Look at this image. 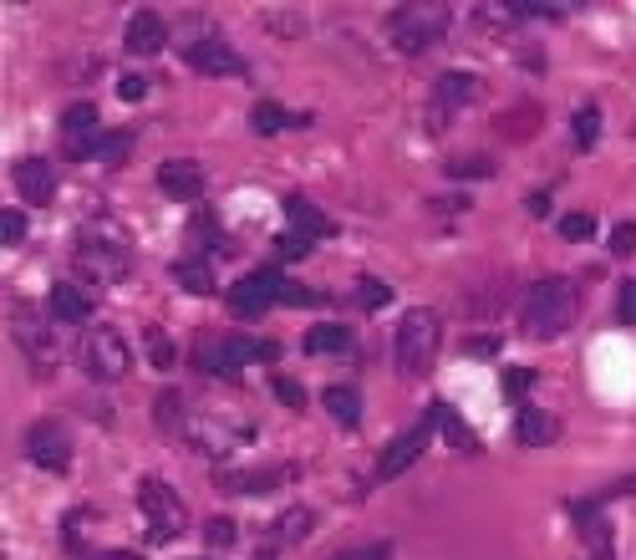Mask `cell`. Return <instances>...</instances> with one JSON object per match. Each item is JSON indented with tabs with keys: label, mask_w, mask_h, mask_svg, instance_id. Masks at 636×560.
Instances as JSON below:
<instances>
[{
	"label": "cell",
	"mask_w": 636,
	"mask_h": 560,
	"mask_svg": "<svg viewBox=\"0 0 636 560\" xmlns=\"http://www.w3.org/2000/svg\"><path fill=\"white\" fill-rule=\"evenodd\" d=\"M15 189H21V200L26 204H52L56 194V174L46 159H21L15 163Z\"/></svg>",
	"instance_id": "2e32d148"
},
{
	"label": "cell",
	"mask_w": 636,
	"mask_h": 560,
	"mask_svg": "<svg viewBox=\"0 0 636 560\" xmlns=\"http://www.w3.org/2000/svg\"><path fill=\"white\" fill-rule=\"evenodd\" d=\"M305 530H311V509H291V515L280 520V535H285V540H301Z\"/></svg>",
	"instance_id": "e575fe53"
},
{
	"label": "cell",
	"mask_w": 636,
	"mask_h": 560,
	"mask_svg": "<svg viewBox=\"0 0 636 560\" xmlns=\"http://www.w3.org/2000/svg\"><path fill=\"white\" fill-rule=\"evenodd\" d=\"M433 443V413L428 418H418L412 428H402L398 439L387 443L382 454H377V469H371V484H392V480H402L418 459H423V449Z\"/></svg>",
	"instance_id": "5b68a950"
},
{
	"label": "cell",
	"mask_w": 636,
	"mask_h": 560,
	"mask_svg": "<svg viewBox=\"0 0 636 560\" xmlns=\"http://www.w3.org/2000/svg\"><path fill=\"white\" fill-rule=\"evenodd\" d=\"M530 214H550V194H530Z\"/></svg>",
	"instance_id": "f6af8a7d"
},
{
	"label": "cell",
	"mask_w": 636,
	"mask_h": 560,
	"mask_svg": "<svg viewBox=\"0 0 636 560\" xmlns=\"http://www.w3.org/2000/svg\"><path fill=\"white\" fill-rule=\"evenodd\" d=\"M62 133H67V143H77L82 133H97V107L93 103H72L67 112H62Z\"/></svg>",
	"instance_id": "d4e9b609"
},
{
	"label": "cell",
	"mask_w": 636,
	"mask_h": 560,
	"mask_svg": "<svg viewBox=\"0 0 636 560\" xmlns=\"http://www.w3.org/2000/svg\"><path fill=\"white\" fill-rule=\"evenodd\" d=\"M596 143H601V107L585 103L581 112H575V148H581V153H591Z\"/></svg>",
	"instance_id": "484cf974"
},
{
	"label": "cell",
	"mask_w": 636,
	"mask_h": 560,
	"mask_svg": "<svg viewBox=\"0 0 636 560\" xmlns=\"http://www.w3.org/2000/svg\"><path fill=\"white\" fill-rule=\"evenodd\" d=\"M280 209H285V219L301 229L305 240H332V235H336V225L316 209V204L305 200V194H285V200H280Z\"/></svg>",
	"instance_id": "e0dca14e"
},
{
	"label": "cell",
	"mask_w": 636,
	"mask_h": 560,
	"mask_svg": "<svg viewBox=\"0 0 636 560\" xmlns=\"http://www.w3.org/2000/svg\"><path fill=\"white\" fill-rule=\"evenodd\" d=\"M77 362L93 383H118V377L128 373L133 352H128L122 332H112V326H93V332H82V342H77Z\"/></svg>",
	"instance_id": "277c9868"
},
{
	"label": "cell",
	"mask_w": 636,
	"mask_h": 560,
	"mask_svg": "<svg viewBox=\"0 0 636 560\" xmlns=\"http://www.w3.org/2000/svg\"><path fill=\"white\" fill-rule=\"evenodd\" d=\"M276 301H285V276H280V270H255V276L229 286V311H235L239 321L266 316Z\"/></svg>",
	"instance_id": "ba28073f"
},
{
	"label": "cell",
	"mask_w": 636,
	"mask_h": 560,
	"mask_svg": "<svg viewBox=\"0 0 636 560\" xmlns=\"http://www.w3.org/2000/svg\"><path fill=\"white\" fill-rule=\"evenodd\" d=\"M291 122H295V112H285V107H280V103H260V107H255V112H250V128H255V133H260V138H270V133H285Z\"/></svg>",
	"instance_id": "cb8c5ba5"
},
{
	"label": "cell",
	"mask_w": 636,
	"mask_h": 560,
	"mask_svg": "<svg viewBox=\"0 0 636 560\" xmlns=\"http://www.w3.org/2000/svg\"><path fill=\"white\" fill-rule=\"evenodd\" d=\"M87 560H143V556H133V550H97V556H87Z\"/></svg>",
	"instance_id": "ee69618b"
},
{
	"label": "cell",
	"mask_w": 636,
	"mask_h": 560,
	"mask_svg": "<svg viewBox=\"0 0 636 560\" xmlns=\"http://www.w3.org/2000/svg\"><path fill=\"white\" fill-rule=\"evenodd\" d=\"M26 459L46 474H67L72 469V439L62 433V423H36L26 433Z\"/></svg>",
	"instance_id": "30bf717a"
},
{
	"label": "cell",
	"mask_w": 636,
	"mask_h": 560,
	"mask_svg": "<svg viewBox=\"0 0 636 560\" xmlns=\"http://www.w3.org/2000/svg\"><path fill=\"white\" fill-rule=\"evenodd\" d=\"M87 311H93V295L72 286V280L46 291V321H87Z\"/></svg>",
	"instance_id": "d6986e66"
},
{
	"label": "cell",
	"mask_w": 636,
	"mask_h": 560,
	"mask_svg": "<svg viewBox=\"0 0 636 560\" xmlns=\"http://www.w3.org/2000/svg\"><path fill=\"white\" fill-rule=\"evenodd\" d=\"M266 21H280L276 26V36H305V15L295 11V15H280V11H270Z\"/></svg>",
	"instance_id": "ab89813d"
},
{
	"label": "cell",
	"mask_w": 636,
	"mask_h": 560,
	"mask_svg": "<svg viewBox=\"0 0 636 560\" xmlns=\"http://www.w3.org/2000/svg\"><path fill=\"white\" fill-rule=\"evenodd\" d=\"M311 357H342V352H352V326H342V321H316L311 332H305L301 342Z\"/></svg>",
	"instance_id": "ffe728a7"
},
{
	"label": "cell",
	"mask_w": 636,
	"mask_h": 560,
	"mask_svg": "<svg viewBox=\"0 0 636 560\" xmlns=\"http://www.w3.org/2000/svg\"><path fill=\"white\" fill-rule=\"evenodd\" d=\"M26 214L21 209H0V245H21L26 240Z\"/></svg>",
	"instance_id": "f546056e"
},
{
	"label": "cell",
	"mask_w": 636,
	"mask_h": 560,
	"mask_svg": "<svg viewBox=\"0 0 636 560\" xmlns=\"http://www.w3.org/2000/svg\"><path fill=\"white\" fill-rule=\"evenodd\" d=\"M449 21H453L449 6H398V11L387 15V31H392L402 56H423L433 41H443Z\"/></svg>",
	"instance_id": "7a4b0ae2"
},
{
	"label": "cell",
	"mask_w": 636,
	"mask_h": 560,
	"mask_svg": "<svg viewBox=\"0 0 636 560\" xmlns=\"http://www.w3.org/2000/svg\"><path fill=\"white\" fill-rule=\"evenodd\" d=\"M138 505H143V515H148V540H153V546H163V540H173V535L184 530V499L173 494V484L143 480L138 484Z\"/></svg>",
	"instance_id": "8992f818"
},
{
	"label": "cell",
	"mask_w": 636,
	"mask_h": 560,
	"mask_svg": "<svg viewBox=\"0 0 636 560\" xmlns=\"http://www.w3.org/2000/svg\"><path fill=\"white\" fill-rule=\"evenodd\" d=\"M188 67L194 72H204V77H239V72H245V56L239 52H229L225 41H194V46H188Z\"/></svg>",
	"instance_id": "4fadbf2b"
},
{
	"label": "cell",
	"mask_w": 636,
	"mask_h": 560,
	"mask_svg": "<svg viewBox=\"0 0 636 560\" xmlns=\"http://www.w3.org/2000/svg\"><path fill=\"white\" fill-rule=\"evenodd\" d=\"M122 46L133 56H159L169 46V26H163L159 11H133L128 15V31H122Z\"/></svg>",
	"instance_id": "7c38bea8"
},
{
	"label": "cell",
	"mask_w": 636,
	"mask_h": 560,
	"mask_svg": "<svg viewBox=\"0 0 636 560\" xmlns=\"http://www.w3.org/2000/svg\"><path fill=\"white\" fill-rule=\"evenodd\" d=\"M499 352V342H489V336H478V342H468V357H494Z\"/></svg>",
	"instance_id": "7bdbcfd3"
},
{
	"label": "cell",
	"mask_w": 636,
	"mask_h": 560,
	"mask_svg": "<svg viewBox=\"0 0 636 560\" xmlns=\"http://www.w3.org/2000/svg\"><path fill=\"white\" fill-rule=\"evenodd\" d=\"M616 321L636 326V280H622V291H616Z\"/></svg>",
	"instance_id": "836d02e7"
},
{
	"label": "cell",
	"mask_w": 636,
	"mask_h": 560,
	"mask_svg": "<svg viewBox=\"0 0 636 560\" xmlns=\"http://www.w3.org/2000/svg\"><path fill=\"white\" fill-rule=\"evenodd\" d=\"M575 530L585 535V546H591V560H616V540H611V520L596 509V499H585L575 505Z\"/></svg>",
	"instance_id": "9a60e30c"
},
{
	"label": "cell",
	"mask_w": 636,
	"mask_h": 560,
	"mask_svg": "<svg viewBox=\"0 0 636 560\" xmlns=\"http://www.w3.org/2000/svg\"><path fill=\"white\" fill-rule=\"evenodd\" d=\"M280 347L276 342H250V336H219L214 347L200 352V373L214 377H235L245 362H276Z\"/></svg>",
	"instance_id": "52a82bcc"
},
{
	"label": "cell",
	"mask_w": 636,
	"mask_h": 560,
	"mask_svg": "<svg viewBox=\"0 0 636 560\" xmlns=\"http://www.w3.org/2000/svg\"><path fill=\"white\" fill-rule=\"evenodd\" d=\"M159 189L169 200H200L204 194V169L194 159H163L159 163Z\"/></svg>",
	"instance_id": "5bb4252c"
},
{
	"label": "cell",
	"mask_w": 636,
	"mask_h": 560,
	"mask_svg": "<svg viewBox=\"0 0 636 560\" xmlns=\"http://www.w3.org/2000/svg\"><path fill=\"white\" fill-rule=\"evenodd\" d=\"M311 245H316V240H305V235H280L276 250L285 255V260H301V255H311Z\"/></svg>",
	"instance_id": "74e56055"
},
{
	"label": "cell",
	"mask_w": 636,
	"mask_h": 560,
	"mask_svg": "<svg viewBox=\"0 0 636 560\" xmlns=\"http://www.w3.org/2000/svg\"><path fill=\"white\" fill-rule=\"evenodd\" d=\"M515 439L525 443V449H550V443L560 439V418L556 413H540V408H519Z\"/></svg>",
	"instance_id": "ac0fdd59"
},
{
	"label": "cell",
	"mask_w": 636,
	"mask_h": 560,
	"mask_svg": "<svg viewBox=\"0 0 636 560\" xmlns=\"http://www.w3.org/2000/svg\"><path fill=\"white\" fill-rule=\"evenodd\" d=\"M321 402H326V413H332L336 423H346V428H357V423H362V398H357V387H326V392H321Z\"/></svg>",
	"instance_id": "7402d4cb"
},
{
	"label": "cell",
	"mask_w": 636,
	"mask_h": 560,
	"mask_svg": "<svg viewBox=\"0 0 636 560\" xmlns=\"http://www.w3.org/2000/svg\"><path fill=\"white\" fill-rule=\"evenodd\" d=\"M632 250H636V225H616V235H611V255L626 260Z\"/></svg>",
	"instance_id": "8d00e7d4"
},
{
	"label": "cell",
	"mask_w": 636,
	"mask_h": 560,
	"mask_svg": "<svg viewBox=\"0 0 636 560\" xmlns=\"http://www.w3.org/2000/svg\"><path fill=\"white\" fill-rule=\"evenodd\" d=\"M179 423H184V398L179 392H159V428L163 433H179Z\"/></svg>",
	"instance_id": "83f0119b"
},
{
	"label": "cell",
	"mask_w": 636,
	"mask_h": 560,
	"mask_svg": "<svg viewBox=\"0 0 636 560\" xmlns=\"http://www.w3.org/2000/svg\"><path fill=\"white\" fill-rule=\"evenodd\" d=\"M270 387H276V398L285 402V408H301V402H305V387H301V383H291V377H276Z\"/></svg>",
	"instance_id": "d590c367"
},
{
	"label": "cell",
	"mask_w": 636,
	"mask_h": 560,
	"mask_svg": "<svg viewBox=\"0 0 636 560\" xmlns=\"http://www.w3.org/2000/svg\"><path fill=\"white\" fill-rule=\"evenodd\" d=\"M433 423H443V439H449L453 449H464V454H474V449H478V439L468 433V423L453 413L449 402H438V408H433Z\"/></svg>",
	"instance_id": "603a6c76"
},
{
	"label": "cell",
	"mask_w": 636,
	"mask_h": 560,
	"mask_svg": "<svg viewBox=\"0 0 636 560\" xmlns=\"http://www.w3.org/2000/svg\"><path fill=\"white\" fill-rule=\"evenodd\" d=\"M173 276H179V286H188V291H200V295L214 291V276L204 270V260H179V266H173Z\"/></svg>",
	"instance_id": "4316f807"
},
{
	"label": "cell",
	"mask_w": 636,
	"mask_h": 560,
	"mask_svg": "<svg viewBox=\"0 0 636 560\" xmlns=\"http://www.w3.org/2000/svg\"><path fill=\"white\" fill-rule=\"evenodd\" d=\"M560 235H565L570 245H581L596 235V219H591V214H565V219H560Z\"/></svg>",
	"instance_id": "1f68e13d"
},
{
	"label": "cell",
	"mask_w": 636,
	"mask_h": 560,
	"mask_svg": "<svg viewBox=\"0 0 636 560\" xmlns=\"http://www.w3.org/2000/svg\"><path fill=\"white\" fill-rule=\"evenodd\" d=\"M575 280L565 276H545L535 280L530 291H525V301H519V332L530 336V342H550V336H560L575 321Z\"/></svg>",
	"instance_id": "6da1fadb"
},
{
	"label": "cell",
	"mask_w": 636,
	"mask_h": 560,
	"mask_svg": "<svg viewBox=\"0 0 636 560\" xmlns=\"http://www.w3.org/2000/svg\"><path fill=\"white\" fill-rule=\"evenodd\" d=\"M392 352H398V373L402 377H423L428 367H433L438 357V316L433 311H408V316L398 321V342H392Z\"/></svg>",
	"instance_id": "3957f363"
},
{
	"label": "cell",
	"mask_w": 636,
	"mask_h": 560,
	"mask_svg": "<svg viewBox=\"0 0 636 560\" xmlns=\"http://www.w3.org/2000/svg\"><path fill=\"white\" fill-rule=\"evenodd\" d=\"M291 480V469H260V474H219V489L225 494H266V489H280V484Z\"/></svg>",
	"instance_id": "44dd1931"
},
{
	"label": "cell",
	"mask_w": 636,
	"mask_h": 560,
	"mask_svg": "<svg viewBox=\"0 0 636 560\" xmlns=\"http://www.w3.org/2000/svg\"><path fill=\"white\" fill-rule=\"evenodd\" d=\"M143 93H148V82L138 77V72H133V77H122V82H118V97H122V103H138Z\"/></svg>",
	"instance_id": "b9f144b4"
},
{
	"label": "cell",
	"mask_w": 636,
	"mask_h": 560,
	"mask_svg": "<svg viewBox=\"0 0 636 560\" xmlns=\"http://www.w3.org/2000/svg\"><path fill=\"white\" fill-rule=\"evenodd\" d=\"M11 336L21 342V352H26V362H31V373H36V377H46L56 367V342L46 336V321H41L36 311H15Z\"/></svg>",
	"instance_id": "9c48e42d"
},
{
	"label": "cell",
	"mask_w": 636,
	"mask_h": 560,
	"mask_svg": "<svg viewBox=\"0 0 636 560\" xmlns=\"http://www.w3.org/2000/svg\"><path fill=\"white\" fill-rule=\"evenodd\" d=\"M332 560H392V546H357V550H342V556H332Z\"/></svg>",
	"instance_id": "f35d334b"
},
{
	"label": "cell",
	"mask_w": 636,
	"mask_h": 560,
	"mask_svg": "<svg viewBox=\"0 0 636 560\" xmlns=\"http://www.w3.org/2000/svg\"><path fill=\"white\" fill-rule=\"evenodd\" d=\"M148 362H153L159 373H169V367H173V342L159 332V326H148Z\"/></svg>",
	"instance_id": "f1b7e54d"
},
{
	"label": "cell",
	"mask_w": 636,
	"mask_h": 560,
	"mask_svg": "<svg viewBox=\"0 0 636 560\" xmlns=\"http://www.w3.org/2000/svg\"><path fill=\"white\" fill-rule=\"evenodd\" d=\"M535 383H540V377H535V367H509V373H504V398H515V402H519Z\"/></svg>",
	"instance_id": "4dcf8cb0"
},
{
	"label": "cell",
	"mask_w": 636,
	"mask_h": 560,
	"mask_svg": "<svg viewBox=\"0 0 636 560\" xmlns=\"http://www.w3.org/2000/svg\"><path fill=\"white\" fill-rule=\"evenodd\" d=\"M204 540H209V550H214V546L225 550L229 540H235V525H229V520H209V525H204Z\"/></svg>",
	"instance_id": "60d3db41"
},
{
	"label": "cell",
	"mask_w": 636,
	"mask_h": 560,
	"mask_svg": "<svg viewBox=\"0 0 636 560\" xmlns=\"http://www.w3.org/2000/svg\"><path fill=\"white\" fill-rule=\"evenodd\" d=\"M357 301L367 311H377V306H387V301H392V286H387V280H362L357 286Z\"/></svg>",
	"instance_id": "d6a6232c"
},
{
	"label": "cell",
	"mask_w": 636,
	"mask_h": 560,
	"mask_svg": "<svg viewBox=\"0 0 636 560\" xmlns=\"http://www.w3.org/2000/svg\"><path fill=\"white\" fill-rule=\"evenodd\" d=\"M478 93V82L468 77V72H449V77H438L433 87V112H428V128H443V122L459 112V107L468 103V97Z\"/></svg>",
	"instance_id": "8fae6325"
}]
</instances>
